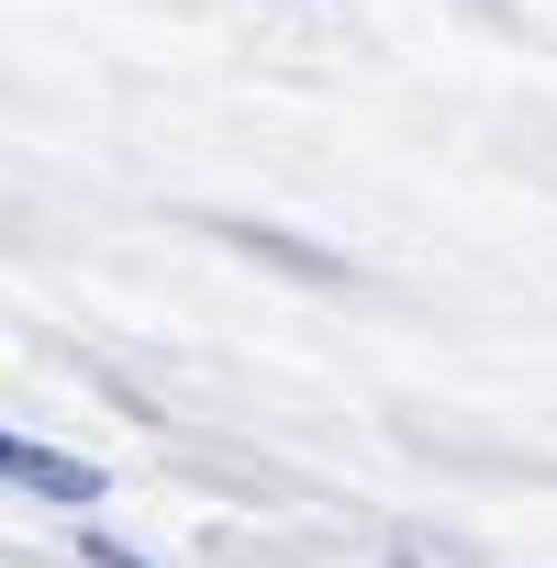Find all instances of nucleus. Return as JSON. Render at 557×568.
I'll list each match as a JSON object with an SVG mask.
<instances>
[{
	"label": "nucleus",
	"mask_w": 557,
	"mask_h": 568,
	"mask_svg": "<svg viewBox=\"0 0 557 568\" xmlns=\"http://www.w3.org/2000/svg\"><path fill=\"white\" fill-rule=\"evenodd\" d=\"M0 479H12V490H34V501H101V468L90 457H68V446H34V435H12V424H0Z\"/></svg>",
	"instance_id": "nucleus-1"
}]
</instances>
